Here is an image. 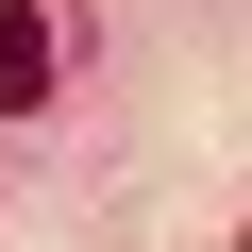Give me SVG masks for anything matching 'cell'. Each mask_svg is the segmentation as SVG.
I'll return each instance as SVG.
<instances>
[{"label":"cell","mask_w":252,"mask_h":252,"mask_svg":"<svg viewBox=\"0 0 252 252\" xmlns=\"http://www.w3.org/2000/svg\"><path fill=\"white\" fill-rule=\"evenodd\" d=\"M51 67H67V34L34 17V0H0V118H34V101H51Z\"/></svg>","instance_id":"6da1fadb"},{"label":"cell","mask_w":252,"mask_h":252,"mask_svg":"<svg viewBox=\"0 0 252 252\" xmlns=\"http://www.w3.org/2000/svg\"><path fill=\"white\" fill-rule=\"evenodd\" d=\"M235 252H252V235H235Z\"/></svg>","instance_id":"7a4b0ae2"}]
</instances>
